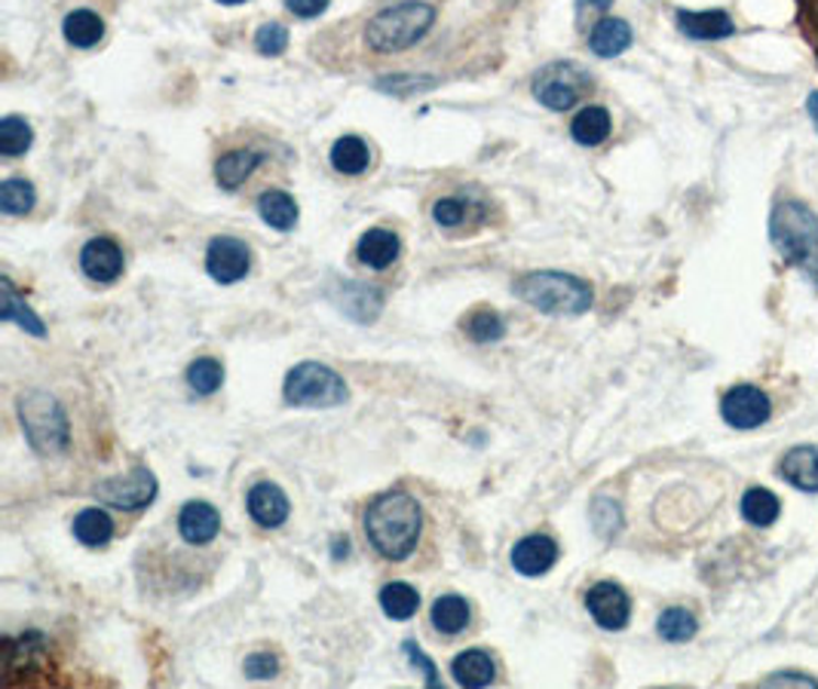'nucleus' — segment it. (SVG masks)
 Listing matches in <instances>:
<instances>
[{
  "label": "nucleus",
  "instance_id": "obj_13",
  "mask_svg": "<svg viewBox=\"0 0 818 689\" xmlns=\"http://www.w3.org/2000/svg\"><path fill=\"white\" fill-rule=\"evenodd\" d=\"M558 561V545L552 536L542 533H530L525 540H518L512 549V567L522 576H542L556 567Z\"/></svg>",
  "mask_w": 818,
  "mask_h": 689
},
{
  "label": "nucleus",
  "instance_id": "obj_18",
  "mask_svg": "<svg viewBox=\"0 0 818 689\" xmlns=\"http://www.w3.org/2000/svg\"><path fill=\"white\" fill-rule=\"evenodd\" d=\"M451 677L460 687H491L494 677H497V665L491 659V653H484V650H467V653H460V656L453 659Z\"/></svg>",
  "mask_w": 818,
  "mask_h": 689
},
{
  "label": "nucleus",
  "instance_id": "obj_33",
  "mask_svg": "<svg viewBox=\"0 0 818 689\" xmlns=\"http://www.w3.org/2000/svg\"><path fill=\"white\" fill-rule=\"evenodd\" d=\"M34 142L29 120L22 117H3L0 120V154L3 157H19L25 154Z\"/></svg>",
  "mask_w": 818,
  "mask_h": 689
},
{
  "label": "nucleus",
  "instance_id": "obj_2",
  "mask_svg": "<svg viewBox=\"0 0 818 689\" xmlns=\"http://www.w3.org/2000/svg\"><path fill=\"white\" fill-rule=\"evenodd\" d=\"M770 239L782 261L800 270L818 292V215L800 200H785L770 215Z\"/></svg>",
  "mask_w": 818,
  "mask_h": 689
},
{
  "label": "nucleus",
  "instance_id": "obj_29",
  "mask_svg": "<svg viewBox=\"0 0 818 689\" xmlns=\"http://www.w3.org/2000/svg\"><path fill=\"white\" fill-rule=\"evenodd\" d=\"M74 536L83 545H89V549H99V545H104L114 536V521L102 509H83V512L74 518Z\"/></svg>",
  "mask_w": 818,
  "mask_h": 689
},
{
  "label": "nucleus",
  "instance_id": "obj_1",
  "mask_svg": "<svg viewBox=\"0 0 818 689\" xmlns=\"http://www.w3.org/2000/svg\"><path fill=\"white\" fill-rule=\"evenodd\" d=\"M424 530L421 502L405 490L380 494L366 512V533L386 561H405L417 549Z\"/></svg>",
  "mask_w": 818,
  "mask_h": 689
},
{
  "label": "nucleus",
  "instance_id": "obj_5",
  "mask_svg": "<svg viewBox=\"0 0 818 689\" xmlns=\"http://www.w3.org/2000/svg\"><path fill=\"white\" fill-rule=\"evenodd\" d=\"M19 417L37 454H59L68 448V417L56 396L34 389L19 398Z\"/></svg>",
  "mask_w": 818,
  "mask_h": 689
},
{
  "label": "nucleus",
  "instance_id": "obj_11",
  "mask_svg": "<svg viewBox=\"0 0 818 689\" xmlns=\"http://www.w3.org/2000/svg\"><path fill=\"white\" fill-rule=\"evenodd\" d=\"M585 607H589L592 619H595L604 631H623L629 625L631 601L629 595L616 586V583H598V586L589 588Z\"/></svg>",
  "mask_w": 818,
  "mask_h": 689
},
{
  "label": "nucleus",
  "instance_id": "obj_32",
  "mask_svg": "<svg viewBox=\"0 0 818 689\" xmlns=\"http://www.w3.org/2000/svg\"><path fill=\"white\" fill-rule=\"evenodd\" d=\"M34 184L31 181H22V178H7L0 184V212L3 215H29L34 208Z\"/></svg>",
  "mask_w": 818,
  "mask_h": 689
},
{
  "label": "nucleus",
  "instance_id": "obj_15",
  "mask_svg": "<svg viewBox=\"0 0 818 689\" xmlns=\"http://www.w3.org/2000/svg\"><path fill=\"white\" fill-rule=\"evenodd\" d=\"M246 506H249L251 521L267 530L282 528L289 521V497L279 490L277 484H255L249 490V497H246Z\"/></svg>",
  "mask_w": 818,
  "mask_h": 689
},
{
  "label": "nucleus",
  "instance_id": "obj_12",
  "mask_svg": "<svg viewBox=\"0 0 818 689\" xmlns=\"http://www.w3.org/2000/svg\"><path fill=\"white\" fill-rule=\"evenodd\" d=\"M218 530L221 515L212 502L190 499V502L181 506V515H178V533H181V540H188L190 545H205L218 536Z\"/></svg>",
  "mask_w": 818,
  "mask_h": 689
},
{
  "label": "nucleus",
  "instance_id": "obj_16",
  "mask_svg": "<svg viewBox=\"0 0 818 689\" xmlns=\"http://www.w3.org/2000/svg\"><path fill=\"white\" fill-rule=\"evenodd\" d=\"M677 29L681 34H687L690 41H727L736 34V22L724 10H699V13L681 10Z\"/></svg>",
  "mask_w": 818,
  "mask_h": 689
},
{
  "label": "nucleus",
  "instance_id": "obj_21",
  "mask_svg": "<svg viewBox=\"0 0 818 689\" xmlns=\"http://www.w3.org/2000/svg\"><path fill=\"white\" fill-rule=\"evenodd\" d=\"M399 251H402V242H399V236L390 234V230H383V227H374V230H368L362 239H359V261L371 270H386V267L393 264L395 258H399Z\"/></svg>",
  "mask_w": 818,
  "mask_h": 689
},
{
  "label": "nucleus",
  "instance_id": "obj_39",
  "mask_svg": "<svg viewBox=\"0 0 818 689\" xmlns=\"http://www.w3.org/2000/svg\"><path fill=\"white\" fill-rule=\"evenodd\" d=\"M243 671H246L249 680H270V677H277L279 662L270 653H251L246 665H243Z\"/></svg>",
  "mask_w": 818,
  "mask_h": 689
},
{
  "label": "nucleus",
  "instance_id": "obj_43",
  "mask_svg": "<svg viewBox=\"0 0 818 689\" xmlns=\"http://www.w3.org/2000/svg\"><path fill=\"white\" fill-rule=\"evenodd\" d=\"M610 3H614V0H576V10H580V13H585V10L604 13V10H610Z\"/></svg>",
  "mask_w": 818,
  "mask_h": 689
},
{
  "label": "nucleus",
  "instance_id": "obj_31",
  "mask_svg": "<svg viewBox=\"0 0 818 689\" xmlns=\"http://www.w3.org/2000/svg\"><path fill=\"white\" fill-rule=\"evenodd\" d=\"M657 631L662 641H669V644H687L690 637L699 631V622L696 617L684 610V607H669V610H662V617L657 622Z\"/></svg>",
  "mask_w": 818,
  "mask_h": 689
},
{
  "label": "nucleus",
  "instance_id": "obj_30",
  "mask_svg": "<svg viewBox=\"0 0 818 689\" xmlns=\"http://www.w3.org/2000/svg\"><path fill=\"white\" fill-rule=\"evenodd\" d=\"M380 607H383V613L395 622H405L417 613V607H421V595H417V588L408 586V583H390V586H383L380 591Z\"/></svg>",
  "mask_w": 818,
  "mask_h": 689
},
{
  "label": "nucleus",
  "instance_id": "obj_38",
  "mask_svg": "<svg viewBox=\"0 0 818 689\" xmlns=\"http://www.w3.org/2000/svg\"><path fill=\"white\" fill-rule=\"evenodd\" d=\"M285 46H289V31H285V25H279V22H267L255 34V49L261 56H282Z\"/></svg>",
  "mask_w": 818,
  "mask_h": 689
},
{
  "label": "nucleus",
  "instance_id": "obj_19",
  "mask_svg": "<svg viewBox=\"0 0 818 689\" xmlns=\"http://www.w3.org/2000/svg\"><path fill=\"white\" fill-rule=\"evenodd\" d=\"M631 25L626 19H601L589 34V46L601 59H614L619 53H626L631 46Z\"/></svg>",
  "mask_w": 818,
  "mask_h": 689
},
{
  "label": "nucleus",
  "instance_id": "obj_40",
  "mask_svg": "<svg viewBox=\"0 0 818 689\" xmlns=\"http://www.w3.org/2000/svg\"><path fill=\"white\" fill-rule=\"evenodd\" d=\"M405 653H408L411 662H414V668H421V671H424L426 687H439L441 680H439V671H436V665L426 659L424 653H421L414 644H405Z\"/></svg>",
  "mask_w": 818,
  "mask_h": 689
},
{
  "label": "nucleus",
  "instance_id": "obj_34",
  "mask_svg": "<svg viewBox=\"0 0 818 689\" xmlns=\"http://www.w3.org/2000/svg\"><path fill=\"white\" fill-rule=\"evenodd\" d=\"M188 383L193 393L212 396V393H218L221 383H224V368H221V362H215V359H197V362L188 368Z\"/></svg>",
  "mask_w": 818,
  "mask_h": 689
},
{
  "label": "nucleus",
  "instance_id": "obj_9",
  "mask_svg": "<svg viewBox=\"0 0 818 689\" xmlns=\"http://www.w3.org/2000/svg\"><path fill=\"white\" fill-rule=\"evenodd\" d=\"M720 414H724V420L732 429H758V426L770 420L773 405H770V396L760 386H754V383H739V386H732L730 393L724 396Z\"/></svg>",
  "mask_w": 818,
  "mask_h": 689
},
{
  "label": "nucleus",
  "instance_id": "obj_37",
  "mask_svg": "<svg viewBox=\"0 0 818 689\" xmlns=\"http://www.w3.org/2000/svg\"><path fill=\"white\" fill-rule=\"evenodd\" d=\"M592 524L598 530L601 536H614L623 530V509L614 499H595L592 506Z\"/></svg>",
  "mask_w": 818,
  "mask_h": 689
},
{
  "label": "nucleus",
  "instance_id": "obj_17",
  "mask_svg": "<svg viewBox=\"0 0 818 689\" xmlns=\"http://www.w3.org/2000/svg\"><path fill=\"white\" fill-rule=\"evenodd\" d=\"M782 478L804 490V494H818V448L816 444H797L778 463Z\"/></svg>",
  "mask_w": 818,
  "mask_h": 689
},
{
  "label": "nucleus",
  "instance_id": "obj_41",
  "mask_svg": "<svg viewBox=\"0 0 818 689\" xmlns=\"http://www.w3.org/2000/svg\"><path fill=\"white\" fill-rule=\"evenodd\" d=\"M328 3L332 0H285V7L292 10L294 15H301V19H316L328 10Z\"/></svg>",
  "mask_w": 818,
  "mask_h": 689
},
{
  "label": "nucleus",
  "instance_id": "obj_26",
  "mask_svg": "<svg viewBox=\"0 0 818 689\" xmlns=\"http://www.w3.org/2000/svg\"><path fill=\"white\" fill-rule=\"evenodd\" d=\"M371 162V150L359 135H344L332 147V166L340 176H362Z\"/></svg>",
  "mask_w": 818,
  "mask_h": 689
},
{
  "label": "nucleus",
  "instance_id": "obj_44",
  "mask_svg": "<svg viewBox=\"0 0 818 689\" xmlns=\"http://www.w3.org/2000/svg\"><path fill=\"white\" fill-rule=\"evenodd\" d=\"M806 114L813 120V126H816L818 133V92H809V99H806Z\"/></svg>",
  "mask_w": 818,
  "mask_h": 689
},
{
  "label": "nucleus",
  "instance_id": "obj_10",
  "mask_svg": "<svg viewBox=\"0 0 818 689\" xmlns=\"http://www.w3.org/2000/svg\"><path fill=\"white\" fill-rule=\"evenodd\" d=\"M251 267V255L246 242H239L234 236H218L209 242L205 251V270L209 276L221 282V285H234L239 279H246Z\"/></svg>",
  "mask_w": 818,
  "mask_h": 689
},
{
  "label": "nucleus",
  "instance_id": "obj_28",
  "mask_svg": "<svg viewBox=\"0 0 818 689\" xmlns=\"http://www.w3.org/2000/svg\"><path fill=\"white\" fill-rule=\"evenodd\" d=\"M258 212L261 218L273 227V230H292L298 224V203L292 193L285 191H267L258 200Z\"/></svg>",
  "mask_w": 818,
  "mask_h": 689
},
{
  "label": "nucleus",
  "instance_id": "obj_24",
  "mask_svg": "<svg viewBox=\"0 0 818 689\" xmlns=\"http://www.w3.org/2000/svg\"><path fill=\"white\" fill-rule=\"evenodd\" d=\"M739 512H742L748 524L770 528V524H775L778 512H782V502L766 487H748L746 494H742V502H739Z\"/></svg>",
  "mask_w": 818,
  "mask_h": 689
},
{
  "label": "nucleus",
  "instance_id": "obj_27",
  "mask_svg": "<svg viewBox=\"0 0 818 689\" xmlns=\"http://www.w3.org/2000/svg\"><path fill=\"white\" fill-rule=\"evenodd\" d=\"M429 617H433V629L453 637V634H460V631L467 629L472 613H469V603L460 595H441L439 601L433 603V613Z\"/></svg>",
  "mask_w": 818,
  "mask_h": 689
},
{
  "label": "nucleus",
  "instance_id": "obj_45",
  "mask_svg": "<svg viewBox=\"0 0 818 689\" xmlns=\"http://www.w3.org/2000/svg\"><path fill=\"white\" fill-rule=\"evenodd\" d=\"M218 3H224V7H236V3H246V0H218Z\"/></svg>",
  "mask_w": 818,
  "mask_h": 689
},
{
  "label": "nucleus",
  "instance_id": "obj_6",
  "mask_svg": "<svg viewBox=\"0 0 818 689\" xmlns=\"http://www.w3.org/2000/svg\"><path fill=\"white\" fill-rule=\"evenodd\" d=\"M285 402L298 408H337L347 402V383L335 368L301 362L285 377Z\"/></svg>",
  "mask_w": 818,
  "mask_h": 689
},
{
  "label": "nucleus",
  "instance_id": "obj_46",
  "mask_svg": "<svg viewBox=\"0 0 818 689\" xmlns=\"http://www.w3.org/2000/svg\"><path fill=\"white\" fill-rule=\"evenodd\" d=\"M813 19H816V31H818V0L813 3Z\"/></svg>",
  "mask_w": 818,
  "mask_h": 689
},
{
  "label": "nucleus",
  "instance_id": "obj_3",
  "mask_svg": "<svg viewBox=\"0 0 818 689\" xmlns=\"http://www.w3.org/2000/svg\"><path fill=\"white\" fill-rule=\"evenodd\" d=\"M515 294L546 316H583L592 307V285L561 270H537L515 279Z\"/></svg>",
  "mask_w": 818,
  "mask_h": 689
},
{
  "label": "nucleus",
  "instance_id": "obj_23",
  "mask_svg": "<svg viewBox=\"0 0 818 689\" xmlns=\"http://www.w3.org/2000/svg\"><path fill=\"white\" fill-rule=\"evenodd\" d=\"M261 160L264 154H258V150H231L215 162V178L224 191H236L239 184H246V178L258 169Z\"/></svg>",
  "mask_w": 818,
  "mask_h": 689
},
{
  "label": "nucleus",
  "instance_id": "obj_22",
  "mask_svg": "<svg viewBox=\"0 0 818 689\" xmlns=\"http://www.w3.org/2000/svg\"><path fill=\"white\" fill-rule=\"evenodd\" d=\"M0 319H7V323H19L29 335L34 338H44L46 328L44 323L37 319V313L19 297V292L13 289V282L3 276L0 279Z\"/></svg>",
  "mask_w": 818,
  "mask_h": 689
},
{
  "label": "nucleus",
  "instance_id": "obj_35",
  "mask_svg": "<svg viewBox=\"0 0 818 689\" xmlns=\"http://www.w3.org/2000/svg\"><path fill=\"white\" fill-rule=\"evenodd\" d=\"M472 215H482V208L475 206L472 200H467V196H448V200H439L433 206V218L439 221L441 227H457V224H463Z\"/></svg>",
  "mask_w": 818,
  "mask_h": 689
},
{
  "label": "nucleus",
  "instance_id": "obj_7",
  "mask_svg": "<svg viewBox=\"0 0 818 689\" xmlns=\"http://www.w3.org/2000/svg\"><path fill=\"white\" fill-rule=\"evenodd\" d=\"M592 77L576 61H552L546 65L537 80H534V95L537 102L546 104L549 111H570L583 102L592 92Z\"/></svg>",
  "mask_w": 818,
  "mask_h": 689
},
{
  "label": "nucleus",
  "instance_id": "obj_4",
  "mask_svg": "<svg viewBox=\"0 0 818 689\" xmlns=\"http://www.w3.org/2000/svg\"><path fill=\"white\" fill-rule=\"evenodd\" d=\"M436 22V7L424 0H405L390 10H380L366 29V41L378 53H399L414 46Z\"/></svg>",
  "mask_w": 818,
  "mask_h": 689
},
{
  "label": "nucleus",
  "instance_id": "obj_36",
  "mask_svg": "<svg viewBox=\"0 0 818 689\" xmlns=\"http://www.w3.org/2000/svg\"><path fill=\"white\" fill-rule=\"evenodd\" d=\"M467 335L475 340V343H497V340L506 335V325H503V319H500L497 313L479 309V313L469 316Z\"/></svg>",
  "mask_w": 818,
  "mask_h": 689
},
{
  "label": "nucleus",
  "instance_id": "obj_14",
  "mask_svg": "<svg viewBox=\"0 0 818 689\" xmlns=\"http://www.w3.org/2000/svg\"><path fill=\"white\" fill-rule=\"evenodd\" d=\"M80 270L92 282H114L123 273V249L114 239H89L80 251Z\"/></svg>",
  "mask_w": 818,
  "mask_h": 689
},
{
  "label": "nucleus",
  "instance_id": "obj_25",
  "mask_svg": "<svg viewBox=\"0 0 818 689\" xmlns=\"http://www.w3.org/2000/svg\"><path fill=\"white\" fill-rule=\"evenodd\" d=\"M65 41L77 49H89V46H96L104 37V22L102 15L92 13V10H74L65 19Z\"/></svg>",
  "mask_w": 818,
  "mask_h": 689
},
{
  "label": "nucleus",
  "instance_id": "obj_20",
  "mask_svg": "<svg viewBox=\"0 0 818 689\" xmlns=\"http://www.w3.org/2000/svg\"><path fill=\"white\" fill-rule=\"evenodd\" d=\"M610 129H614V120L607 114V108H598V104H589L583 108L573 123H570V135L573 142L583 147H598L610 138Z\"/></svg>",
  "mask_w": 818,
  "mask_h": 689
},
{
  "label": "nucleus",
  "instance_id": "obj_8",
  "mask_svg": "<svg viewBox=\"0 0 818 689\" xmlns=\"http://www.w3.org/2000/svg\"><path fill=\"white\" fill-rule=\"evenodd\" d=\"M96 497L104 499L114 509H145L157 497V478L154 472L145 466H135L130 475H117V478H104L96 484Z\"/></svg>",
  "mask_w": 818,
  "mask_h": 689
},
{
  "label": "nucleus",
  "instance_id": "obj_42",
  "mask_svg": "<svg viewBox=\"0 0 818 689\" xmlns=\"http://www.w3.org/2000/svg\"><path fill=\"white\" fill-rule=\"evenodd\" d=\"M766 684H770V687H778V684H800V687H818L816 677L791 675V671H778V675L766 677Z\"/></svg>",
  "mask_w": 818,
  "mask_h": 689
}]
</instances>
